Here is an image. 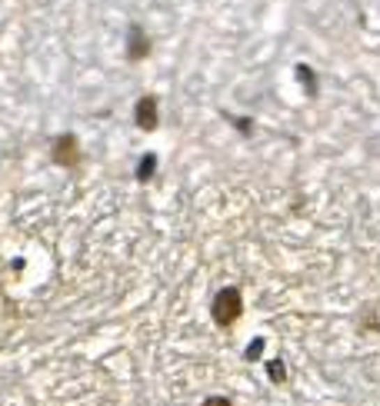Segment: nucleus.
<instances>
[{"label":"nucleus","instance_id":"7","mask_svg":"<svg viewBox=\"0 0 380 406\" xmlns=\"http://www.w3.org/2000/svg\"><path fill=\"white\" fill-rule=\"evenodd\" d=\"M297 74H301V80H307V91H310V97L317 93V84H314V74H310V67H297Z\"/></svg>","mask_w":380,"mask_h":406},{"label":"nucleus","instance_id":"1","mask_svg":"<svg viewBox=\"0 0 380 406\" xmlns=\"http://www.w3.org/2000/svg\"><path fill=\"white\" fill-rule=\"evenodd\" d=\"M211 316L217 327H234L237 320L243 316V297L237 286H224L211 303Z\"/></svg>","mask_w":380,"mask_h":406},{"label":"nucleus","instance_id":"4","mask_svg":"<svg viewBox=\"0 0 380 406\" xmlns=\"http://www.w3.org/2000/svg\"><path fill=\"white\" fill-rule=\"evenodd\" d=\"M151 54V37L144 33V27H130V37H127V57L130 61H144Z\"/></svg>","mask_w":380,"mask_h":406},{"label":"nucleus","instance_id":"9","mask_svg":"<svg viewBox=\"0 0 380 406\" xmlns=\"http://www.w3.org/2000/svg\"><path fill=\"white\" fill-rule=\"evenodd\" d=\"M260 353H264V340H254V346L247 350V360H257Z\"/></svg>","mask_w":380,"mask_h":406},{"label":"nucleus","instance_id":"2","mask_svg":"<svg viewBox=\"0 0 380 406\" xmlns=\"http://www.w3.org/2000/svg\"><path fill=\"white\" fill-rule=\"evenodd\" d=\"M134 120H137L140 130H157V123H160V114H157V97H140L137 100V110H134Z\"/></svg>","mask_w":380,"mask_h":406},{"label":"nucleus","instance_id":"6","mask_svg":"<svg viewBox=\"0 0 380 406\" xmlns=\"http://www.w3.org/2000/svg\"><path fill=\"white\" fill-rule=\"evenodd\" d=\"M267 370H271V380H274V383H284V380H287V373H284V363H280V360L267 363Z\"/></svg>","mask_w":380,"mask_h":406},{"label":"nucleus","instance_id":"3","mask_svg":"<svg viewBox=\"0 0 380 406\" xmlns=\"http://www.w3.org/2000/svg\"><path fill=\"white\" fill-rule=\"evenodd\" d=\"M54 160L61 166H77V160H80V150H77V136L63 134L57 136V143H54Z\"/></svg>","mask_w":380,"mask_h":406},{"label":"nucleus","instance_id":"5","mask_svg":"<svg viewBox=\"0 0 380 406\" xmlns=\"http://www.w3.org/2000/svg\"><path fill=\"white\" fill-rule=\"evenodd\" d=\"M153 170H157V157H153V153H147V157L140 160V166H137V180L147 183L153 177Z\"/></svg>","mask_w":380,"mask_h":406},{"label":"nucleus","instance_id":"8","mask_svg":"<svg viewBox=\"0 0 380 406\" xmlns=\"http://www.w3.org/2000/svg\"><path fill=\"white\" fill-rule=\"evenodd\" d=\"M200 406H234V403H230L227 396H207V400H204Z\"/></svg>","mask_w":380,"mask_h":406}]
</instances>
